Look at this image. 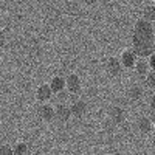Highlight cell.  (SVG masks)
Here are the masks:
<instances>
[{"mask_svg": "<svg viewBox=\"0 0 155 155\" xmlns=\"http://www.w3.org/2000/svg\"><path fill=\"white\" fill-rule=\"evenodd\" d=\"M68 87L71 92H74V90H79V79H78V76L71 74L70 79H68Z\"/></svg>", "mask_w": 155, "mask_h": 155, "instance_id": "cell-6", "label": "cell"}, {"mask_svg": "<svg viewBox=\"0 0 155 155\" xmlns=\"http://www.w3.org/2000/svg\"><path fill=\"white\" fill-rule=\"evenodd\" d=\"M0 155H14V149L9 147L8 144H3L0 149Z\"/></svg>", "mask_w": 155, "mask_h": 155, "instance_id": "cell-11", "label": "cell"}, {"mask_svg": "<svg viewBox=\"0 0 155 155\" xmlns=\"http://www.w3.org/2000/svg\"><path fill=\"white\" fill-rule=\"evenodd\" d=\"M135 71H137L138 74H146V76H147V73H149V62L144 61V59L138 61L137 65H135Z\"/></svg>", "mask_w": 155, "mask_h": 155, "instance_id": "cell-3", "label": "cell"}, {"mask_svg": "<svg viewBox=\"0 0 155 155\" xmlns=\"http://www.w3.org/2000/svg\"><path fill=\"white\" fill-rule=\"evenodd\" d=\"M149 68L152 70V71H155V53L152 54V56H149Z\"/></svg>", "mask_w": 155, "mask_h": 155, "instance_id": "cell-12", "label": "cell"}, {"mask_svg": "<svg viewBox=\"0 0 155 155\" xmlns=\"http://www.w3.org/2000/svg\"><path fill=\"white\" fill-rule=\"evenodd\" d=\"M25 153H27V146L23 143H19L14 149V155H25Z\"/></svg>", "mask_w": 155, "mask_h": 155, "instance_id": "cell-10", "label": "cell"}, {"mask_svg": "<svg viewBox=\"0 0 155 155\" xmlns=\"http://www.w3.org/2000/svg\"><path fill=\"white\" fill-rule=\"evenodd\" d=\"M149 115H150V121L155 124V95L150 99V104H149Z\"/></svg>", "mask_w": 155, "mask_h": 155, "instance_id": "cell-8", "label": "cell"}, {"mask_svg": "<svg viewBox=\"0 0 155 155\" xmlns=\"http://www.w3.org/2000/svg\"><path fill=\"white\" fill-rule=\"evenodd\" d=\"M50 87H51V90H54V92H59L61 88H64V79H61V78H54L53 84H51Z\"/></svg>", "mask_w": 155, "mask_h": 155, "instance_id": "cell-7", "label": "cell"}, {"mask_svg": "<svg viewBox=\"0 0 155 155\" xmlns=\"http://www.w3.org/2000/svg\"><path fill=\"white\" fill-rule=\"evenodd\" d=\"M137 54L134 50H124L123 54H121V64L126 68H135L137 65Z\"/></svg>", "mask_w": 155, "mask_h": 155, "instance_id": "cell-2", "label": "cell"}, {"mask_svg": "<svg viewBox=\"0 0 155 155\" xmlns=\"http://www.w3.org/2000/svg\"><path fill=\"white\" fill-rule=\"evenodd\" d=\"M146 82L149 84L150 88H155V71H149L146 76Z\"/></svg>", "mask_w": 155, "mask_h": 155, "instance_id": "cell-9", "label": "cell"}, {"mask_svg": "<svg viewBox=\"0 0 155 155\" xmlns=\"http://www.w3.org/2000/svg\"><path fill=\"white\" fill-rule=\"evenodd\" d=\"M143 19L147 20V22H155V6L153 5H149L144 8L143 11Z\"/></svg>", "mask_w": 155, "mask_h": 155, "instance_id": "cell-4", "label": "cell"}, {"mask_svg": "<svg viewBox=\"0 0 155 155\" xmlns=\"http://www.w3.org/2000/svg\"><path fill=\"white\" fill-rule=\"evenodd\" d=\"M132 45L135 54L140 58H149L155 53V25L144 19L137 20L134 27Z\"/></svg>", "mask_w": 155, "mask_h": 155, "instance_id": "cell-1", "label": "cell"}, {"mask_svg": "<svg viewBox=\"0 0 155 155\" xmlns=\"http://www.w3.org/2000/svg\"><path fill=\"white\" fill-rule=\"evenodd\" d=\"M50 95H51V87L50 85H42L41 88L37 90V96H39V99H42V101L48 99Z\"/></svg>", "mask_w": 155, "mask_h": 155, "instance_id": "cell-5", "label": "cell"}]
</instances>
